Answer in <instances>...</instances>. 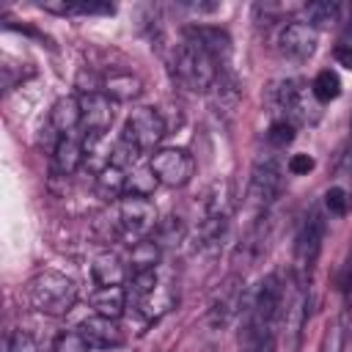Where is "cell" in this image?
<instances>
[{"mask_svg": "<svg viewBox=\"0 0 352 352\" xmlns=\"http://www.w3.org/2000/svg\"><path fill=\"white\" fill-rule=\"evenodd\" d=\"M28 302L33 311L47 316H63L77 302V283L63 272L44 270L28 283Z\"/></svg>", "mask_w": 352, "mask_h": 352, "instance_id": "cell-1", "label": "cell"}, {"mask_svg": "<svg viewBox=\"0 0 352 352\" xmlns=\"http://www.w3.org/2000/svg\"><path fill=\"white\" fill-rule=\"evenodd\" d=\"M173 69H176L179 82L184 88L195 91V94L209 91L214 85V80H217V60L209 58L204 50H198L190 41L179 44L176 58H173Z\"/></svg>", "mask_w": 352, "mask_h": 352, "instance_id": "cell-2", "label": "cell"}, {"mask_svg": "<svg viewBox=\"0 0 352 352\" xmlns=\"http://www.w3.org/2000/svg\"><path fill=\"white\" fill-rule=\"evenodd\" d=\"M272 96L280 110H286L292 124H316L319 121V102L300 80H283L272 88Z\"/></svg>", "mask_w": 352, "mask_h": 352, "instance_id": "cell-3", "label": "cell"}, {"mask_svg": "<svg viewBox=\"0 0 352 352\" xmlns=\"http://www.w3.org/2000/svg\"><path fill=\"white\" fill-rule=\"evenodd\" d=\"M165 129H168V124H165L160 110H154V107H135L129 113L126 124H124L121 138L129 140L140 154H146V151H154V146L165 138Z\"/></svg>", "mask_w": 352, "mask_h": 352, "instance_id": "cell-4", "label": "cell"}, {"mask_svg": "<svg viewBox=\"0 0 352 352\" xmlns=\"http://www.w3.org/2000/svg\"><path fill=\"white\" fill-rule=\"evenodd\" d=\"M283 187V173H280V162L275 157H261L256 160L253 170H250V184H248V206L253 209H267L278 192Z\"/></svg>", "mask_w": 352, "mask_h": 352, "instance_id": "cell-5", "label": "cell"}, {"mask_svg": "<svg viewBox=\"0 0 352 352\" xmlns=\"http://www.w3.org/2000/svg\"><path fill=\"white\" fill-rule=\"evenodd\" d=\"M157 209L148 198H140V195H126L118 201V231L138 242L140 236H146L148 231H154L157 226Z\"/></svg>", "mask_w": 352, "mask_h": 352, "instance_id": "cell-6", "label": "cell"}, {"mask_svg": "<svg viewBox=\"0 0 352 352\" xmlns=\"http://www.w3.org/2000/svg\"><path fill=\"white\" fill-rule=\"evenodd\" d=\"M322 239H324V217L319 209H314L300 231H297V239H294V267L300 272V278H305L314 267V261L319 258V250H322Z\"/></svg>", "mask_w": 352, "mask_h": 352, "instance_id": "cell-7", "label": "cell"}, {"mask_svg": "<svg viewBox=\"0 0 352 352\" xmlns=\"http://www.w3.org/2000/svg\"><path fill=\"white\" fill-rule=\"evenodd\" d=\"M148 165H151L154 176L160 179V184H168V187L187 184L195 170V162L184 148H160L151 154Z\"/></svg>", "mask_w": 352, "mask_h": 352, "instance_id": "cell-8", "label": "cell"}, {"mask_svg": "<svg viewBox=\"0 0 352 352\" xmlns=\"http://www.w3.org/2000/svg\"><path fill=\"white\" fill-rule=\"evenodd\" d=\"M278 44H280V52L289 58V60H308L314 52H316V44H319V36L311 25L305 22H289L280 36H278Z\"/></svg>", "mask_w": 352, "mask_h": 352, "instance_id": "cell-9", "label": "cell"}, {"mask_svg": "<svg viewBox=\"0 0 352 352\" xmlns=\"http://www.w3.org/2000/svg\"><path fill=\"white\" fill-rule=\"evenodd\" d=\"M80 110H82V126L85 132H96L104 135L113 124V102L107 94L94 91V94H82L80 96Z\"/></svg>", "mask_w": 352, "mask_h": 352, "instance_id": "cell-10", "label": "cell"}, {"mask_svg": "<svg viewBox=\"0 0 352 352\" xmlns=\"http://www.w3.org/2000/svg\"><path fill=\"white\" fill-rule=\"evenodd\" d=\"M184 41H190V44H195L198 50H204L209 58H214V60H223V58H228V52H231V38H228V33L226 30H220V28H212V25H190L187 30H184Z\"/></svg>", "mask_w": 352, "mask_h": 352, "instance_id": "cell-11", "label": "cell"}, {"mask_svg": "<svg viewBox=\"0 0 352 352\" xmlns=\"http://www.w3.org/2000/svg\"><path fill=\"white\" fill-rule=\"evenodd\" d=\"M80 333L88 341V346H96V349H116L124 341L116 319H107V316H88V319H82Z\"/></svg>", "mask_w": 352, "mask_h": 352, "instance_id": "cell-12", "label": "cell"}, {"mask_svg": "<svg viewBox=\"0 0 352 352\" xmlns=\"http://www.w3.org/2000/svg\"><path fill=\"white\" fill-rule=\"evenodd\" d=\"M242 308V286L236 280H228L220 294L214 297L212 302V311H209V324L212 327H226Z\"/></svg>", "mask_w": 352, "mask_h": 352, "instance_id": "cell-13", "label": "cell"}, {"mask_svg": "<svg viewBox=\"0 0 352 352\" xmlns=\"http://www.w3.org/2000/svg\"><path fill=\"white\" fill-rule=\"evenodd\" d=\"M85 162V151H82V140L66 135L52 146V170L58 176H72L80 165Z\"/></svg>", "mask_w": 352, "mask_h": 352, "instance_id": "cell-14", "label": "cell"}, {"mask_svg": "<svg viewBox=\"0 0 352 352\" xmlns=\"http://www.w3.org/2000/svg\"><path fill=\"white\" fill-rule=\"evenodd\" d=\"M82 124V110H80V99L74 96H60L52 110H50V126L55 129L58 138L72 135L77 126Z\"/></svg>", "mask_w": 352, "mask_h": 352, "instance_id": "cell-15", "label": "cell"}, {"mask_svg": "<svg viewBox=\"0 0 352 352\" xmlns=\"http://www.w3.org/2000/svg\"><path fill=\"white\" fill-rule=\"evenodd\" d=\"M126 289L124 286H99L91 294V308L96 311V316H107V319H118L126 308Z\"/></svg>", "mask_w": 352, "mask_h": 352, "instance_id": "cell-16", "label": "cell"}, {"mask_svg": "<svg viewBox=\"0 0 352 352\" xmlns=\"http://www.w3.org/2000/svg\"><path fill=\"white\" fill-rule=\"evenodd\" d=\"M91 275L99 286H121L126 278V267L116 253H99L91 264Z\"/></svg>", "mask_w": 352, "mask_h": 352, "instance_id": "cell-17", "label": "cell"}, {"mask_svg": "<svg viewBox=\"0 0 352 352\" xmlns=\"http://www.w3.org/2000/svg\"><path fill=\"white\" fill-rule=\"evenodd\" d=\"M173 289L170 286H165V283H160L154 292H148L146 297H140L138 300V311L146 316V319H160L162 314H168L170 308H173Z\"/></svg>", "mask_w": 352, "mask_h": 352, "instance_id": "cell-18", "label": "cell"}, {"mask_svg": "<svg viewBox=\"0 0 352 352\" xmlns=\"http://www.w3.org/2000/svg\"><path fill=\"white\" fill-rule=\"evenodd\" d=\"M302 14H305V25H311L314 30L316 28H330V25L338 22L341 6L336 0H314V3L302 6Z\"/></svg>", "mask_w": 352, "mask_h": 352, "instance_id": "cell-19", "label": "cell"}, {"mask_svg": "<svg viewBox=\"0 0 352 352\" xmlns=\"http://www.w3.org/2000/svg\"><path fill=\"white\" fill-rule=\"evenodd\" d=\"M160 253L162 248L154 242V239H138L129 250V264H132V272H143V270H157L160 264Z\"/></svg>", "mask_w": 352, "mask_h": 352, "instance_id": "cell-20", "label": "cell"}, {"mask_svg": "<svg viewBox=\"0 0 352 352\" xmlns=\"http://www.w3.org/2000/svg\"><path fill=\"white\" fill-rule=\"evenodd\" d=\"M104 91H107V96H113L118 102H126V99H135L143 91V85L135 74H113V77L104 80Z\"/></svg>", "mask_w": 352, "mask_h": 352, "instance_id": "cell-21", "label": "cell"}, {"mask_svg": "<svg viewBox=\"0 0 352 352\" xmlns=\"http://www.w3.org/2000/svg\"><path fill=\"white\" fill-rule=\"evenodd\" d=\"M311 94L316 96V102H333L341 94V77L333 69H322L314 82H311Z\"/></svg>", "mask_w": 352, "mask_h": 352, "instance_id": "cell-22", "label": "cell"}, {"mask_svg": "<svg viewBox=\"0 0 352 352\" xmlns=\"http://www.w3.org/2000/svg\"><path fill=\"white\" fill-rule=\"evenodd\" d=\"M96 190H99V195L102 198H116V195H121L124 190H126V176H124V170L121 168H116V165H107L102 173H96Z\"/></svg>", "mask_w": 352, "mask_h": 352, "instance_id": "cell-23", "label": "cell"}, {"mask_svg": "<svg viewBox=\"0 0 352 352\" xmlns=\"http://www.w3.org/2000/svg\"><path fill=\"white\" fill-rule=\"evenodd\" d=\"M160 184V179L154 176L151 165H143V168H135L132 176H126V192L129 195H140V198H148L154 192V187Z\"/></svg>", "mask_w": 352, "mask_h": 352, "instance_id": "cell-24", "label": "cell"}, {"mask_svg": "<svg viewBox=\"0 0 352 352\" xmlns=\"http://www.w3.org/2000/svg\"><path fill=\"white\" fill-rule=\"evenodd\" d=\"M182 236H184V223L179 217H165V220H160L154 226L148 239H154L160 248H168V245H179Z\"/></svg>", "mask_w": 352, "mask_h": 352, "instance_id": "cell-25", "label": "cell"}, {"mask_svg": "<svg viewBox=\"0 0 352 352\" xmlns=\"http://www.w3.org/2000/svg\"><path fill=\"white\" fill-rule=\"evenodd\" d=\"M212 88H214V99H217L220 107H226V110L236 107V102H239V82L234 80V74H217Z\"/></svg>", "mask_w": 352, "mask_h": 352, "instance_id": "cell-26", "label": "cell"}, {"mask_svg": "<svg viewBox=\"0 0 352 352\" xmlns=\"http://www.w3.org/2000/svg\"><path fill=\"white\" fill-rule=\"evenodd\" d=\"M349 206H352V195H349L344 187H330V190L324 192V209H327L330 214L344 217V214L349 212Z\"/></svg>", "mask_w": 352, "mask_h": 352, "instance_id": "cell-27", "label": "cell"}, {"mask_svg": "<svg viewBox=\"0 0 352 352\" xmlns=\"http://www.w3.org/2000/svg\"><path fill=\"white\" fill-rule=\"evenodd\" d=\"M267 140L275 146V148H286L292 140H294V124L289 118H278L270 124V132H267Z\"/></svg>", "mask_w": 352, "mask_h": 352, "instance_id": "cell-28", "label": "cell"}, {"mask_svg": "<svg viewBox=\"0 0 352 352\" xmlns=\"http://www.w3.org/2000/svg\"><path fill=\"white\" fill-rule=\"evenodd\" d=\"M160 286V278H157V270H143V272H132V289L129 294L135 297V302L140 297H146L148 292H154Z\"/></svg>", "mask_w": 352, "mask_h": 352, "instance_id": "cell-29", "label": "cell"}, {"mask_svg": "<svg viewBox=\"0 0 352 352\" xmlns=\"http://www.w3.org/2000/svg\"><path fill=\"white\" fill-rule=\"evenodd\" d=\"M88 341L82 338V333H74V330H66L55 338L52 344V352H88Z\"/></svg>", "mask_w": 352, "mask_h": 352, "instance_id": "cell-30", "label": "cell"}, {"mask_svg": "<svg viewBox=\"0 0 352 352\" xmlns=\"http://www.w3.org/2000/svg\"><path fill=\"white\" fill-rule=\"evenodd\" d=\"M308 170H314V157H311V154H292V157H289V173L302 176V173H308Z\"/></svg>", "mask_w": 352, "mask_h": 352, "instance_id": "cell-31", "label": "cell"}, {"mask_svg": "<svg viewBox=\"0 0 352 352\" xmlns=\"http://www.w3.org/2000/svg\"><path fill=\"white\" fill-rule=\"evenodd\" d=\"M116 8L110 3H74L72 14H113Z\"/></svg>", "mask_w": 352, "mask_h": 352, "instance_id": "cell-32", "label": "cell"}, {"mask_svg": "<svg viewBox=\"0 0 352 352\" xmlns=\"http://www.w3.org/2000/svg\"><path fill=\"white\" fill-rule=\"evenodd\" d=\"M11 352H36V344H33V338L28 336V333H14L11 336Z\"/></svg>", "mask_w": 352, "mask_h": 352, "instance_id": "cell-33", "label": "cell"}, {"mask_svg": "<svg viewBox=\"0 0 352 352\" xmlns=\"http://www.w3.org/2000/svg\"><path fill=\"white\" fill-rule=\"evenodd\" d=\"M338 349H341V333H338V327L333 324V327H330V333H327V338H324L322 352H338Z\"/></svg>", "mask_w": 352, "mask_h": 352, "instance_id": "cell-34", "label": "cell"}, {"mask_svg": "<svg viewBox=\"0 0 352 352\" xmlns=\"http://www.w3.org/2000/svg\"><path fill=\"white\" fill-rule=\"evenodd\" d=\"M336 60H338V66H344V69L352 72V47H349V44L336 47Z\"/></svg>", "mask_w": 352, "mask_h": 352, "instance_id": "cell-35", "label": "cell"}, {"mask_svg": "<svg viewBox=\"0 0 352 352\" xmlns=\"http://www.w3.org/2000/svg\"><path fill=\"white\" fill-rule=\"evenodd\" d=\"M349 126H352V121H349Z\"/></svg>", "mask_w": 352, "mask_h": 352, "instance_id": "cell-36", "label": "cell"}]
</instances>
